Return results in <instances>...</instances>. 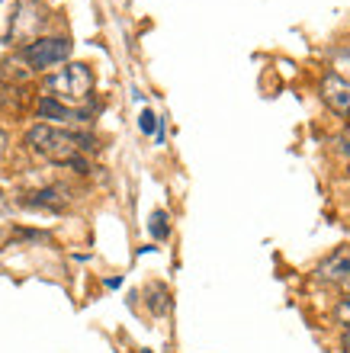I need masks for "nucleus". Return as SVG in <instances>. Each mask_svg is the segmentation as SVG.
<instances>
[{
    "label": "nucleus",
    "mask_w": 350,
    "mask_h": 353,
    "mask_svg": "<svg viewBox=\"0 0 350 353\" xmlns=\"http://www.w3.org/2000/svg\"><path fill=\"white\" fill-rule=\"evenodd\" d=\"M26 148L32 154H39L42 161H48V164H61V168H74L77 174H87V158L84 154L97 151V139L39 122L26 132Z\"/></svg>",
    "instance_id": "1"
},
{
    "label": "nucleus",
    "mask_w": 350,
    "mask_h": 353,
    "mask_svg": "<svg viewBox=\"0 0 350 353\" xmlns=\"http://www.w3.org/2000/svg\"><path fill=\"white\" fill-rule=\"evenodd\" d=\"M46 93L48 97H55L58 103H65V106H81L93 97V71L81 61H71L65 65L61 71L46 77Z\"/></svg>",
    "instance_id": "2"
},
{
    "label": "nucleus",
    "mask_w": 350,
    "mask_h": 353,
    "mask_svg": "<svg viewBox=\"0 0 350 353\" xmlns=\"http://www.w3.org/2000/svg\"><path fill=\"white\" fill-rule=\"evenodd\" d=\"M23 61L29 65V71H48L55 65H65L71 58V39L65 36H46V39H36L23 48Z\"/></svg>",
    "instance_id": "3"
},
{
    "label": "nucleus",
    "mask_w": 350,
    "mask_h": 353,
    "mask_svg": "<svg viewBox=\"0 0 350 353\" xmlns=\"http://www.w3.org/2000/svg\"><path fill=\"white\" fill-rule=\"evenodd\" d=\"M46 17H42V7L32 3V0H23L10 19V42H36V32L42 29Z\"/></svg>",
    "instance_id": "4"
},
{
    "label": "nucleus",
    "mask_w": 350,
    "mask_h": 353,
    "mask_svg": "<svg viewBox=\"0 0 350 353\" xmlns=\"http://www.w3.org/2000/svg\"><path fill=\"white\" fill-rule=\"evenodd\" d=\"M36 116L39 119H48V122H58V125H87L90 116L84 110H74V106H65V103H58L55 97H39L36 103Z\"/></svg>",
    "instance_id": "5"
},
{
    "label": "nucleus",
    "mask_w": 350,
    "mask_h": 353,
    "mask_svg": "<svg viewBox=\"0 0 350 353\" xmlns=\"http://www.w3.org/2000/svg\"><path fill=\"white\" fill-rule=\"evenodd\" d=\"M322 100L328 103L338 116L350 119V81H347V77L328 71V74L322 77Z\"/></svg>",
    "instance_id": "6"
},
{
    "label": "nucleus",
    "mask_w": 350,
    "mask_h": 353,
    "mask_svg": "<svg viewBox=\"0 0 350 353\" xmlns=\"http://www.w3.org/2000/svg\"><path fill=\"white\" fill-rule=\"evenodd\" d=\"M23 205H29V209H48V212H55V209H65V205H68V190H65V186H46V190L29 193L26 199H23Z\"/></svg>",
    "instance_id": "7"
},
{
    "label": "nucleus",
    "mask_w": 350,
    "mask_h": 353,
    "mask_svg": "<svg viewBox=\"0 0 350 353\" xmlns=\"http://www.w3.org/2000/svg\"><path fill=\"white\" fill-rule=\"evenodd\" d=\"M347 270H350V251L344 248V251L331 254V257L318 267V276H322V279H341Z\"/></svg>",
    "instance_id": "8"
},
{
    "label": "nucleus",
    "mask_w": 350,
    "mask_h": 353,
    "mask_svg": "<svg viewBox=\"0 0 350 353\" xmlns=\"http://www.w3.org/2000/svg\"><path fill=\"white\" fill-rule=\"evenodd\" d=\"M23 100H26V97H23V90H19V87H13V90H3V93H0V110L19 116V112H23Z\"/></svg>",
    "instance_id": "9"
},
{
    "label": "nucleus",
    "mask_w": 350,
    "mask_h": 353,
    "mask_svg": "<svg viewBox=\"0 0 350 353\" xmlns=\"http://www.w3.org/2000/svg\"><path fill=\"white\" fill-rule=\"evenodd\" d=\"M167 232H171V228H167V212H161V209H157V212L151 215V234H155L157 241H164Z\"/></svg>",
    "instance_id": "10"
},
{
    "label": "nucleus",
    "mask_w": 350,
    "mask_h": 353,
    "mask_svg": "<svg viewBox=\"0 0 350 353\" xmlns=\"http://www.w3.org/2000/svg\"><path fill=\"white\" fill-rule=\"evenodd\" d=\"M139 125H142V132H145V135H155V132H157V116L151 110H142Z\"/></svg>",
    "instance_id": "11"
},
{
    "label": "nucleus",
    "mask_w": 350,
    "mask_h": 353,
    "mask_svg": "<svg viewBox=\"0 0 350 353\" xmlns=\"http://www.w3.org/2000/svg\"><path fill=\"white\" fill-rule=\"evenodd\" d=\"M334 318H338V321H341L344 327H350V299H344L341 305L334 308Z\"/></svg>",
    "instance_id": "12"
},
{
    "label": "nucleus",
    "mask_w": 350,
    "mask_h": 353,
    "mask_svg": "<svg viewBox=\"0 0 350 353\" xmlns=\"http://www.w3.org/2000/svg\"><path fill=\"white\" fill-rule=\"evenodd\" d=\"M338 286H341V289H344V296L350 299V270H347V273H344L341 279H338Z\"/></svg>",
    "instance_id": "13"
},
{
    "label": "nucleus",
    "mask_w": 350,
    "mask_h": 353,
    "mask_svg": "<svg viewBox=\"0 0 350 353\" xmlns=\"http://www.w3.org/2000/svg\"><path fill=\"white\" fill-rule=\"evenodd\" d=\"M10 212V199H7V193L0 190V215H7Z\"/></svg>",
    "instance_id": "14"
},
{
    "label": "nucleus",
    "mask_w": 350,
    "mask_h": 353,
    "mask_svg": "<svg viewBox=\"0 0 350 353\" xmlns=\"http://www.w3.org/2000/svg\"><path fill=\"white\" fill-rule=\"evenodd\" d=\"M341 154H350V132L341 135Z\"/></svg>",
    "instance_id": "15"
},
{
    "label": "nucleus",
    "mask_w": 350,
    "mask_h": 353,
    "mask_svg": "<svg viewBox=\"0 0 350 353\" xmlns=\"http://www.w3.org/2000/svg\"><path fill=\"white\" fill-rule=\"evenodd\" d=\"M341 350H344V353H350V327L344 331V337H341Z\"/></svg>",
    "instance_id": "16"
},
{
    "label": "nucleus",
    "mask_w": 350,
    "mask_h": 353,
    "mask_svg": "<svg viewBox=\"0 0 350 353\" xmlns=\"http://www.w3.org/2000/svg\"><path fill=\"white\" fill-rule=\"evenodd\" d=\"M3 148H7V132L0 129V151H3Z\"/></svg>",
    "instance_id": "17"
}]
</instances>
